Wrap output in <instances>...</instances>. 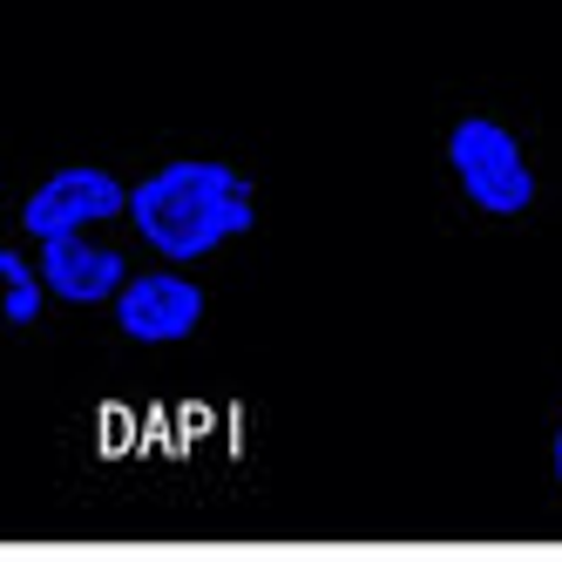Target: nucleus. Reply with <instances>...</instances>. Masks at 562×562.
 Listing matches in <instances>:
<instances>
[{
    "mask_svg": "<svg viewBox=\"0 0 562 562\" xmlns=\"http://www.w3.org/2000/svg\"><path fill=\"white\" fill-rule=\"evenodd\" d=\"M258 217L245 170L217 164V156H177V164L149 170L130 183V224L164 265H196L224 251L231 237H245Z\"/></svg>",
    "mask_w": 562,
    "mask_h": 562,
    "instance_id": "1",
    "label": "nucleus"
},
{
    "mask_svg": "<svg viewBox=\"0 0 562 562\" xmlns=\"http://www.w3.org/2000/svg\"><path fill=\"white\" fill-rule=\"evenodd\" d=\"M448 170H454L468 204L488 217H521L536 204V170L521 156L515 130H502L495 115H461L448 136Z\"/></svg>",
    "mask_w": 562,
    "mask_h": 562,
    "instance_id": "2",
    "label": "nucleus"
},
{
    "mask_svg": "<svg viewBox=\"0 0 562 562\" xmlns=\"http://www.w3.org/2000/svg\"><path fill=\"white\" fill-rule=\"evenodd\" d=\"M109 217H130V183L102 170V164H61L27 190L21 204V231L42 245V237H68V231H95Z\"/></svg>",
    "mask_w": 562,
    "mask_h": 562,
    "instance_id": "3",
    "label": "nucleus"
},
{
    "mask_svg": "<svg viewBox=\"0 0 562 562\" xmlns=\"http://www.w3.org/2000/svg\"><path fill=\"white\" fill-rule=\"evenodd\" d=\"M115 326L136 346H183L204 326V285L183 278V265L164 271H130V285L115 292Z\"/></svg>",
    "mask_w": 562,
    "mask_h": 562,
    "instance_id": "4",
    "label": "nucleus"
},
{
    "mask_svg": "<svg viewBox=\"0 0 562 562\" xmlns=\"http://www.w3.org/2000/svg\"><path fill=\"white\" fill-rule=\"evenodd\" d=\"M42 258V278L61 305H115V292L130 285V258L115 245H95V237L68 231V237H42L34 245Z\"/></svg>",
    "mask_w": 562,
    "mask_h": 562,
    "instance_id": "5",
    "label": "nucleus"
},
{
    "mask_svg": "<svg viewBox=\"0 0 562 562\" xmlns=\"http://www.w3.org/2000/svg\"><path fill=\"white\" fill-rule=\"evenodd\" d=\"M48 278H42V258H21V251H0V312L8 326H34L48 312Z\"/></svg>",
    "mask_w": 562,
    "mask_h": 562,
    "instance_id": "6",
    "label": "nucleus"
},
{
    "mask_svg": "<svg viewBox=\"0 0 562 562\" xmlns=\"http://www.w3.org/2000/svg\"><path fill=\"white\" fill-rule=\"evenodd\" d=\"M549 468H555V481H562V427H555V440H549Z\"/></svg>",
    "mask_w": 562,
    "mask_h": 562,
    "instance_id": "7",
    "label": "nucleus"
}]
</instances>
